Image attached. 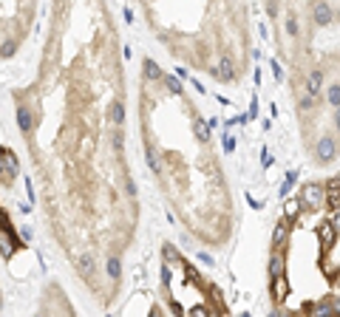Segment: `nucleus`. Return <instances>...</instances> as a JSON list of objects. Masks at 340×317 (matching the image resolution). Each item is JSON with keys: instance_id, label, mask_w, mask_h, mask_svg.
<instances>
[{"instance_id": "14", "label": "nucleus", "mask_w": 340, "mask_h": 317, "mask_svg": "<svg viewBox=\"0 0 340 317\" xmlns=\"http://www.w3.org/2000/svg\"><path fill=\"white\" fill-rule=\"evenodd\" d=\"M145 162H147V167H151V170L156 173V176L162 173V165H159V156H156V150H153L151 145L145 147Z\"/></svg>"}, {"instance_id": "11", "label": "nucleus", "mask_w": 340, "mask_h": 317, "mask_svg": "<svg viewBox=\"0 0 340 317\" xmlns=\"http://www.w3.org/2000/svg\"><path fill=\"white\" fill-rule=\"evenodd\" d=\"M105 272H108L111 281H119V275H122V261L116 255L108 258V263H105Z\"/></svg>"}, {"instance_id": "9", "label": "nucleus", "mask_w": 340, "mask_h": 317, "mask_svg": "<svg viewBox=\"0 0 340 317\" xmlns=\"http://www.w3.org/2000/svg\"><path fill=\"white\" fill-rule=\"evenodd\" d=\"M286 295H289V286H286V281H284V278H272V300H275V303H281Z\"/></svg>"}, {"instance_id": "7", "label": "nucleus", "mask_w": 340, "mask_h": 317, "mask_svg": "<svg viewBox=\"0 0 340 317\" xmlns=\"http://www.w3.org/2000/svg\"><path fill=\"white\" fill-rule=\"evenodd\" d=\"M286 232H289V218L278 221V227H275V235H272V250H281V244L286 241Z\"/></svg>"}, {"instance_id": "27", "label": "nucleus", "mask_w": 340, "mask_h": 317, "mask_svg": "<svg viewBox=\"0 0 340 317\" xmlns=\"http://www.w3.org/2000/svg\"><path fill=\"white\" fill-rule=\"evenodd\" d=\"M332 278H334V289H337V295H340V272H334Z\"/></svg>"}, {"instance_id": "29", "label": "nucleus", "mask_w": 340, "mask_h": 317, "mask_svg": "<svg viewBox=\"0 0 340 317\" xmlns=\"http://www.w3.org/2000/svg\"><path fill=\"white\" fill-rule=\"evenodd\" d=\"M334 119H337V128H340V108H337V116H334Z\"/></svg>"}, {"instance_id": "20", "label": "nucleus", "mask_w": 340, "mask_h": 317, "mask_svg": "<svg viewBox=\"0 0 340 317\" xmlns=\"http://www.w3.org/2000/svg\"><path fill=\"white\" fill-rule=\"evenodd\" d=\"M14 51H17V46H14L12 40H6V43L0 46V57H6V60H9V57H14Z\"/></svg>"}, {"instance_id": "28", "label": "nucleus", "mask_w": 340, "mask_h": 317, "mask_svg": "<svg viewBox=\"0 0 340 317\" xmlns=\"http://www.w3.org/2000/svg\"><path fill=\"white\" fill-rule=\"evenodd\" d=\"M6 176V162H3V156H0V178Z\"/></svg>"}, {"instance_id": "16", "label": "nucleus", "mask_w": 340, "mask_h": 317, "mask_svg": "<svg viewBox=\"0 0 340 317\" xmlns=\"http://www.w3.org/2000/svg\"><path fill=\"white\" fill-rule=\"evenodd\" d=\"M301 210H304L301 198H289V201H286V218H289V221H295L298 215H301Z\"/></svg>"}, {"instance_id": "3", "label": "nucleus", "mask_w": 340, "mask_h": 317, "mask_svg": "<svg viewBox=\"0 0 340 317\" xmlns=\"http://www.w3.org/2000/svg\"><path fill=\"white\" fill-rule=\"evenodd\" d=\"M77 269H79V275H82V278H91V275L97 272V261H94L91 252H82V255L77 258Z\"/></svg>"}, {"instance_id": "22", "label": "nucleus", "mask_w": 340, "mask_h": 317, "mask_svg": "<svg viewBox=\"0 0 340 317\" xmlns=\"http://www.w3.org/2000/svg\"><path fill=\"white\" fill-rule=\"evenodd\" d=\"M114 147L122 153V147H125V133L122 130H114Z\"/></svg>"}, {"instance_id": "26", "label": "nucleus", "mask_w": 340, "mask_h": 317, "mask_svg": "<svg viewBox=\"0 0 340 317\" xmlns=\"http://www.w3.org/2000/svg\"><path fill=\"white\" fill-rule=\"evenodd\" d=\"M20 238H23V244H29V241H31V230H23V232H20Z\"/></svg>"}, {"instance_id": "17", "label": "nucleus", "mask_w": 340, "mask_h": 317, "mask_svg": "<svg viewBox=\"0 0 340 317\" xmlns=\"http://www.w3.org/2000/svg\"><path fill=\"white\" fill-rule=\"evenodd\" d=\"M162 255H164V261H167V263H184L182 255H179V250H176V246H170V244L162 246Z\"/></svg>"}, {"instance_id": "15", "label": "nucleus", "mask_w": 340, "mask_h": 317, "mask_svg": "<svg viewBox=\"0 0 340 317\" xmlns=\"http://www.w3.org/2000/svg\"><path fill=\"white\" fill-rule=\"evenodd\" d=\"M332 156H334V142L321 139V145H317V158H321V162H326V158H332Z\"/></svg>"}, {"instance_id": "8", "label": "nucleus", "mask_w": 340, "mask_h": 317, "mask_svg": "<svg viewBox=\"0 0 340 317\" xmlns=\"http://www.w3.org/2000/svg\"><path fill=\"white\" fill-rule=\"evenodd\" d=\"M284 275V258H281V250H272V258H269V278H281Z\"/></svg>"}, {"instance_id": "13", "label": "nucleus", "mask_w": 340, "mask_h": 317, "mask_svg": "<svg viewBox=\"0 0 340 317\" xmlns=\"http://www.w3.org/2000/svg\"><path fill=\"white\" fill-rule=\"evenodd\" d=\"M210 122H204V119H201V116H196V139L199 142H207L210 139Z\"/></svg>"}, {"instance_id": "25", "label": "nucleus", "mask_w": 340, "mask_h": 317, "mask_svg": "<svg viewBox=\"0 0 340 317\" xmlns=\"http://www.w3.org/2000/svg\"><path fill=\"white\" fill-rule=\"evenodd\" d=\"M162 283H164V286H170V266L162 269Z\"/></svg>"}, {"instance_id": "4", "label": "nucleus", "mask_w": 340, "mask_h": 317, "mask_svg": "<svg viewBox=\"0 0 340 317\" xmlns=\"http://www.w3.org/2000/svg\"><path fill=\"white\" fill-rule=\"evenodd\" d=\"M17 125H20L23 133H31V130H34V116H31V110L26 108V105L17 108Z\"/></svg>"}, {"instance_id": "5", "label": "nucleus", "mask_w": 340, "mask_h": 317, "mask_svg": "<svg viewBox=\"0 0 340 317\" xmlns=\"http://www.w3.org/2000/svg\"><path fill=\"white\" fill-rule=\"evenodd\" d=\"M0 156H3V162H6V176H3V178H14V176H17V170H20L17 156H14L12 150H0Z\"/></svg>"}, {"instance_id": "1", "label": "nucleus", "mask_w": 340, "mask_h": 317, "mask_svg": "<svg viewBox=\"0 0 340 317\" xmlns=\"http://www.w3.org/2000/svg\"><path fill=\"white\" fill-rule=\"evenodd\" d=\"M298 198H301L304 210H321L326 204V187H321V184H304Z\"/></svg>"}, {"instance_id": "2", "label": "nucleus", "mask_w": 340, "mask_h": 317, "mask_svg": "<svg viewBox=\"0 0 340 317\" xmlns=\"http://www.w3.org/2000/svg\"><path fill=\"white\" fill-rule=\"evenodd\" d=\"M213 77L216 79H221V82H230V79H236V65H232V60H221L219 65L213 68Z\"/></svg>"}, {"instance_id": "21", "label": "nucleus", "mask_w": 340, "mask_h": 317, "mask_svg": "<svg viewBox=\"0 0 340 317\" xmlns=\"http://www.w3.org/2000/svg\"><path fill=\"white\" fill-rule=\"evenodd\" d=\"M12 252H14V244L9 241V238H6V241H0V255H3V258H12Z\"/></svg>"}, {"instance_id": "12", "label": "nucleus", "mask_w": 340, "mask_h": 317, "mask_svg": "<svg viewBox=\"0 0 340 317\" xmlns=\"http://www.w3.org/2000/svg\"><path fill=\"white\" fill-rule=\"evenodd\" d=\"M321 82H323V74L321 71H312L309 77H306V91H309V97H315V94L321 91Z\"/></svg>"}, {"instance_id": "24", "label": "nucleus", "mask_w": 340, "mask_h": 317, "mask_svg": "<svg viewBox=\"0 0 340 317\" xmlns=\"http://www.w3.org/2000/svg\"><path fill=\"white\" fill-rule=\"evenodd\" d=\"M224 150H227V153H232V150H236V139H232L230 133L224 136Z\"/></svg>"}, {"instance_id": "18", "label": "nucleus", "mask_w": 340, "mask_h": 317, "mask_svg": "<svg viewBox=\"0 0 340 317\" xmlns=\"http://www.w3.org/2000/svg\"><path fill=\"white\" fill-rule=\"evenodd\" d=\"M162 82L167 85V91H170V94H176V97L184 91V88H182V82H179V77H170V74H167V77H162Z\"/></svg>"}, {"instance_id": "23", "label": "nucleus", "mask_w": 340, "mask_h": 317, "mask_svg": "<svg viewBox=\"0 0 340 317\" xmlns=\"http://www.w3.org/2000/svg\"><path fill=\"white\" fill-rule=\"evenodd\" d=\"M125 190H128V195H131V198H136V184H134V178H125Z\"/></svg>"}, {"instance_id": "6", "label": "nucleus", "mask_w": 340, "mask_h": 317, "mask_svg": "<svg viewBox=\"0 0 340 317\" xmlns=\"http://www.w3.org/2000/svg\"><path fill=\"white\" fill-rule=\"evenodd\" d=\"M142 77H145L147 82H159L164 74H162V68H159L153 60H145V65H142Z\"/></svg>"}, {"instance_id": "19", "label": "nucleus", "mask_w": 340, "mask_h": 317, "mask_svg": "<svg viewBox=\"0 0 340 317\" xmlns=\"http://www.w3.org/2000/svg\"><path fill=\"white\" fill-rule=\"evenodd\" d=\"M111 119H114V125L125 122V105L122 102H114V108H111Z\"/></svg>"}, {"instance_id": "10", "label": "nucleus", "mask_w": 340, "mask_h": 317, "mask_svg": "<svg viewBox=\"0 0 340 317\" xmlns=\"http://www.w3.org/2000/svg\"><path fill=\"white\" fill-rule=\"evenodd\" d=\"M317 235H321L323 246H329L334 241V235H337V227L332 224V221H326V224H321V230H317Z\"/></svg>"}]
</instances>
